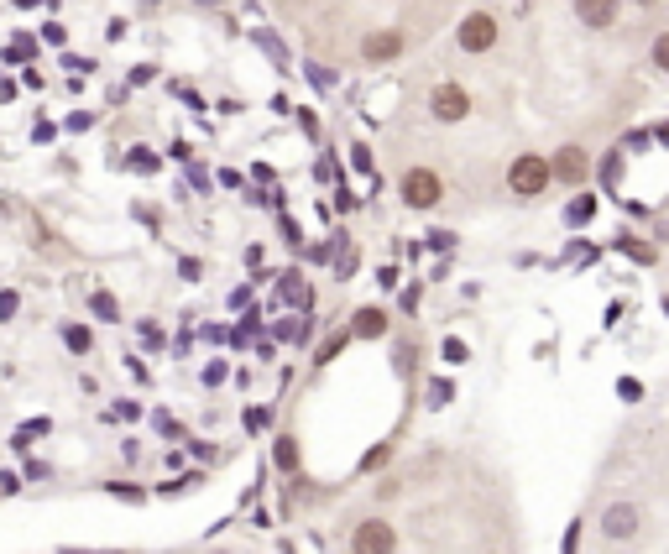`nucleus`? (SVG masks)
I'll list each match as a JSON object with an SVG mask.
<instances>
[{
  "mask_svg": "<svg viewBox=\"0 0 669 554\" xmlns=\"http://www.w3.org/2000/svg\"><path fill=\"white\" fill-rule=\"evenodd\" d=\"M502 183H507V194H513V199L534 204V199H544L549 189H555V163H549L544 152H518L513 163H507Z\"/></svg>",
  "mask_w": 669,
  "mask_h": 554,
  "instance_id": "obj_1",
  "label": "nucleus"
},
{
  "mask_svg": "<svg viewBox=\"0 0 669 554\" xmlns=\"http://www.w3.org/2000/svg\"><path fill=\"white\" fill-rule=\"evenodd\" d=\"M398 199H403V210H413V215L440 210V204H445V178H440V168H429V163L403 168V173H398Z\"/></svg>",
  "mask_w": 669,
  "mask_h": 554,
  "instance_id": "obj_2",
  "label": "nucleus"
},
{
  "mask_svg": "<svg viewBox=\"0 0 669 554\" xmlns=\"http://www.w3.org/2000/svg\"><path fill=\"white\" fill-rule=\"evenodd\" d=\"M502 42V21L497 11H466L455 21V48L466 53V58H481V53H492Z\"/></svg>",
  "mask_w": 669,
  "mask_h": 554,
  "instance_id": "obj_3",
  "label": "nucleus"
},
{
  "mask_svg": "<svg viewBox=\"0 0 669 554\" xmlns=\"http://www.w3.org/2000/svg\"><path fill=\"white\" fill-rule=\"evenodd\" d=\"M403 539H398V528H392L382 513H361L351 523V534H345V549L351 554H392Z\"/></svg>",
  "mask_w": 669,
  "mask_h": 554,
  "instance_id": "obj_4",
  "label": "nucleus"
},
{
  "mask_svg": "<svg viewBox=\"0 0 669 554\" xmlns=\"http://www.w3.org/2000/svg\"><path fill=\"white\" fill-rule=\"evenodd\" d=\"M471 110H476V100H471L466 84L440 79V84L429 89V121L434 126H460V121H471Z\"/></svg>",
  "mask_w": 669,
  "mask_h": 554,
  "instance_id": "obj_5",
  "label": "nucleus"
},
{
  "mask_svg": "<svg viewBox=\"0 0 669 554\" xmlns=\"http://www.w3.org/2000/svg\"><path fill=\"white\" fill-rule=\"evenodd\" d=\"M356 53H361L366 68H387V63H398L408 53V32L403 27H372V32H361Z\"/></svg>",
  "mask_w": 669,
  "mask_h": 554,
  "instance_id": "obj_6",
  "label": "nucleus"
},
{
  "mask_svg": "<svg viewBox=\"0 0 669 554\" xmlns=\"http://www.w3.org/2000/svg\"><path fill=\"white\" fill-rule=\"evenodd\" d=\"M638 528H643V513H638L633 502H607V513H602V539H607V544L638 539Z\"/></svg>",
  "mask_w": 669,
  "mask_h": 554,
  "instance_id": "obj_7",
  "label": "nucleus"
},
{
  "mask_svg": "<svg viewBox=\"0 0 669 554\" xmlns=\"http://www.w3.org/2000/svg\"><path fill=\"white\" fill-rule=\"evenodd\" d=\"M570 11L586 32H612L622 16V0H570Z\"/></svg>",
  "mask_w": 669,
  "mask_h": 554,
  "instance_id": "obj_8",
  "label": "nucleus"
},
{
  "mask_svg": "<svg viewBox=\"0 0 669 554\" xmlns=\"http://www.w3.org/2000/svg\"><path fill=\"white\" fill-rule=\"evenodd\" d=\"M555 183H565V189H575V183H586V173H591V157H586V147H575V142H565V147H555Z\"/></svg>",
  "mask_w": 669,
  "mask_h": 554,
  "instance_id": "obj_9",
  "label": "nucleus"
},
{
  "mask_svg": "<svg viewBox=\"0 0 669 554\" xmlns=\"http://www.w3.org/2000/svg\"><path fill=\"white\" fill-rule=\"evenodd\" d=\"M387 330H392V314H387L382 304H361V309L351 314V335H356L361 345H377V340H387Z\"/></svg>",
  "mask_w": 669,
  "mask_h": 554,
  "instance_id": "obj_10",
  "label": "nucleus"
},
{
  "mask_svg": "<svg viewBox=\"0 0 669 554\" xmlns=\"http://www.w3.org/2000/svg\"><path fill=\"white\" fill-rule=\"evenodd\" d=\"M84 309H89V319H100V325H121V319H126L121 298H115L110 288H95V293L84 298Z\"/></svg>",
  "mask_w": 669,
  "mask_h": 554,
  "instance_id": "obj_11",
  "label": "nucleus"
},
{
  "mask_svg": "<svg viewBox=\"0 0 669 554\" xmlns=\"http://www.w3.org/2000/svg\"><path fill=\"white\" fill-rule=\"evenodd\" d=\"M58 340H63V351H68V356H89V351H95V330L79 325V319H68V325L58 330Z\"/></svg>",
  "mask_w": 669,
  "mask_h": 554,
  "instance_id": "obj_12",
  "label": "nucleus"
},
{
  "mask_svg": "<svg viewBox=\"0 0 669 554\" xmlns=\"http://www.w3.org/2000/svg\"><path fill=\"white\" fill-rule=\"evenodd\" d=\"M272 466L283 476H298V440L293 434H278V445H272Z\"/></svg>",
  "mask_w": 669,
  "mask_h": 554,
  "instance_id": "obj_13",
  "label": "nucleus"
},
{
  "mask_svg": "<svg viewBox=\"0 0 669 554\" xmlns=\"http://www.w3.org/2000/svg\"><path fill=\"white\" fill-rule=\"evenodd\" d=\"M351 340H356V335H351V325H345V330H335V335H330V340L314 351V372H325V366H330V361H335V356H340Z\"/></svg>",
  "mask_w": 669,
  "mask_h": 554,
  "instance_id": "obj_14",
  "label": "nucleus"
},
{
  "mask_svg": "<svg viewBox=\"0 0 669 554\" xmlns=\"http://www.w3.org/2000/svg\"><path fill=\"white\" fill-rule=\"evenodd\" d=\"M37 58V37L32 32H16L11 48H0V63H32Z\"/></svg>",
  "mask_w": 669,
  "mask_h": 554,
  "instance_id": "obj_15",
  "label": "nucleus"
},
{
  "mask_svg": "<svg viewBox=\"0 0 669 554\" xmlns=\"http://www.w3.org/2000/svg\"><path fill=\"white\" fill-rule=\"evenodd\" d=\"M42 434H53V419H48V413H42V419H27V424H21V429L11 434V445H16V450H27V445L42 440Z\"/></svg>",
  "mask_w": 669,
  "mask_h": 554,
  "instance_id": "obj_16",
  "label": "nucleus"
},
{
  "mask_svg": "<svg viewBox=\"0 0 669 554\" xmlns=\"http://www.w3.org/2000/svg\"><path fill=\"white\" fill-rule=\"evenodd\" d=\"M152 429L163 434V440H173V445L183 440V434H189V429H183V419H173L168 408H152Z\"/></svg>",
  "mask_w": 669,
  "mask_h": 554,
  "instance_id": "obj_17",
  "label": "nucleus"
},
{
  "mask_svg": "<svg viewBox=\"0 0 669 554\" xmlns=\"http://www.w3.org/2000/svg\"><path fill=\"white\" fill-rule=\"evenodd\" d=\"M591 215H596V199H591V194H575L570 210H565V225L581 230V225H591Z\"/></svg>",
  "mask_w": 669,
  "mask_h": 554,
  "instance_id": "obj_18",
  "label": "nucleus"
},
{
  "mask_svg": "<svg viewBox=\"0 0 669 554\" xmlns=\"http://www.w3.org/2000/svg\"><path fill=\"white\" fill-rule=\"evenodd\" d=\"M450 398H455V382L450 377H434L429 392H424V408H450Z\"/></svg>",
  "mask_w": 669,
  "mask_h": 554,
  "instance_id": "obj_19",
  "label": "nucleus"
},
{
  "mask_svg": "<svg viewBox=\"0 0 669 554\" xmlns=\"http://www.w3.org/2000/svg\"><path fill=\"white\" fill-rule=\"evenodd\" d=\"M387 460H392V445H372V450H366V455H361V466H356V476H377V471L387 466Z\"/></svg>",
  "mask_w": 669,
  "mask_h": 554,
  "instance_id": "obj_20",
  "label": "nucleus"
},
{
  "mask_svg": "<svg viewBox=\"0 0 669 554\" xmlns=\"http://www.w3.org/2000/svg\"><path fill=\"white\" fill-rule=\"evenodd\" d=\"M251 42H257V48H262L272 63H278V68H288V48H283V42L272 37V32H251Z\"/></svg>",
  "mask_w": 669,
  "mask_h": 554,
  "instance_id": "obj_21",
  "label": "nucleus"
},
{
  "mask_svg": "<svg viewBox=\"0 0 669 554\" xmlns=\"http://www.w3.org/2000/svg\"><path fill=\"white\" fill-rule=\"evenodd\" d=\"M304 74H309V84H314V89H325V95H330V89L340 84V74H335V68H325V63H314V58L304 63Z\"/></svg>",
  "mask_w": 669,
  "mask_h": 554,
  "instance_id": "obj_22",
  "label": "nucleus"
},
{
  "mask_svg": "<svg viewBox=\"0 0 669 554\" xmlns=\"http://www.w3.org/2000/svg\"><path fill=\"white\" fill-rule=\"evenodd\" d=\"M241 424H246V434H267V424H272V408H267V403H251V408L241 413Z\"/></svg>",
  "mask_w": 669,
  "mask_h": 554,
  "instance_id": "obj_23",
  "label": "nucleus"
},
{
  "mask_svg": "<svg viewBox=\"0 0 669 554\" xmlns=\"http://www.w3.org/2000/svg\"><path fill=\"white\" fill-rule=\"evenodd\" d=\"M105 492H110V497H121V502H147V487H136V481H110Z\"/></svg>",
  "mask_w": 669,
  "mask_h": 554,
  "instance_id": "obj_24",
  "label": "nucleus"
},
{
  "mask_svg": "<svg viewBox=\"0 0 669 554\" xmlns=\"http://www.w3.org/2000/svg\"><path fill=\"white\" fill-rule=\"evenodd\" d=\"M16 314H21V293L16 288H0V325H11Z\"/></svg>",
  "mask_w": 669,
  "mask_h": 554,
  "instance_id": "obj_25",
  "label": "nucleus"
},
{
  "mask_svg": "<svg viewBox=\"0 0 669 554\" xmlns=\"http://www.w3.org/2000/svg\"><path fill=\"white\" fill-rule=\"evenodd\" d=\"M413 345H419V340H408V335H403V340H398V351H392V366H398L403 377L413 372Z\"/></svg>",
  "mask_w": 669,
  "mask_h": 554,
  "instance_id": "obj_26",
  "label": "nucleus"
},
{
  "mask_svg": "<svg viewBox=\"0 0 669 554\" xmlns=\"http://www.w3.org/2000/svg\"><path fill=\"white\" fill-rule=\"evenodd\" d=\"M314 178H319V183H340V157L325 152V157H319V168H314Z\"/></svg>",
  "mask_w": 669,
  "mask_h": 554,
  "instance_id": "obj_27",
  "label": "nucleus"
},
{
  "mask_svg": "<svg viewBox=\"0 0 669 554\" xmlns=\"http://www.w3.org/2000/svg\"><path fill=\"white\" fill-rule=\"evenodd\" d=\"M189 455L204 460V466H215V460H220V445H215V440H189Z\"/></svg>",
  "mask_w": 669,
  "mask_h": 554,
  "instance_id": "obj_28",
  "label": "nucleus"
},
{
  "mask_svg": "<svg viewBox=\"0 0 669 554\" xmlns=\"http://www.w3.org/2000/svg\"><path fill=\"white\" fill-rule=\"evenodd\" d=\"M440 351H445V361H455V366H460V361H471V345L460 340V335H450V340L440 345Z\"/></svg>",
  "mask_w": 669,
  "mask_h": 554,
  "instance_id": "obj_29",
  "label": "nucleus"
},
{
  "mask_svg": "<svg viewBox=\"0 0 669 554\" xmlns=\"http://www.w3.org/2000/svg\"><path fill=\"white\" fill-rule=\"evenodd\" d=\"M649 58H654V68H659V74H669V32H659V37H654Z\"/></svg>",
  "mask_w": 669,
  "mask_h": 554,
  "instance_id": "obj_30",
  "label": "nucleus"
},
{
  "mask_svg": "<svg viewBox=\"0 0 669 554\" xmlns=\"http://www.w3.org/2000/svg\"><path fill=\"white\" fill-rule=\"evenodd\" d=\"M32 142H37V147L58 142V126H53V121H42V115H37V121H32Z\"/></svg>",
  "mask_w": 669,
  "mask_h": 554,
  "instance_id": "obj_31",
  "label": "nucleus"
},
{
  "mask_svg": "<svg viewBox=\"0 0 669 554\" xmlns=\"http://www.w3.org/2000/svg\"><path fill=\"white\" fill-rule=\"evenodd\" d=\"M278 236H283L288 246H304V230H298V220H293V215H283V220H278Z\"/></svg>",
  "mask_w": 669,
  "mask_h": 554,
  "instance_id": "obj_32",
  "label": "nucleus"
},
{
  "mask_svg": "<svg viewBox=\"0 0 669 554\" xmlns=\"http://www.w3.org/2000/svg\"><path fill=\"white\" fill-rule=\"evenodd\" d=\"M189 189H194V194H210V189H215L210 168H189Z\"/></svg>",
  "mask_w": 669,
  "mask_h": 554,
  "instance_id": "obj_33",
  "label": "nucleus"
},
{
  "mask_svg": "<svg viewBox=\"0 0 669 554\" xmlns=\"http://www.w3.org/2000/svg\"><path fill=\"white\" fill-rule=\"evenodd\" d=\"M617 398H622V403H638V398H643V382H638V377H622V382H617Z\"/></svg>",
  "mask_w": 669,
  "mask_h": 554,
  "instance_id": "obj_34",
  "label": "nucleus"
},
{
  "mask_svg": "<svg viewBox=\"0 0 669 554\" xmlns=\"http://www.w3.org/2000/svg\"><path fill=\"white\" fill-rule=\"evenodd\" d=\"M351 168H356V173H372V147H366V142L351 147Z\"/></svg>",
  "mask_w": 669,
  "mask_h": 554,
  "instance_id": "obj_35",
  "label": "nucleus"
},
{
  "mask_svg": "<svg viewBox=\"0 0 669 554\" xmlns=\"http://www.w3.org/2000/svg\"><path fill=\"white\" fill-rule=\"evenodd\" d=\"M178 277H183V283H199V277H204V262H199V257H183V262H178Z\"/></svg>",
  "mask_w": 669,
  "mask_h": 554,
  "instance_id": "obj_36",
  "label": "nucleus"
},
{
  "mask_svg": "<svg viewBox=\"0 0 669 554\" xmlns=\"http://www.w3.org/2000/svg\"><path fill=\"white\" fill-rule=\"evenodd\" d=\"M89 126H95V115H89V110H74V115H68V121H63V131H89Z\"/></svg>",
  "mask_w": 669,
  "mask_h": 554,
  "instance_id": "obj_37",
  "label": "nucleus"
},
{
  "mask_svg": "<svg viewBox=\"0 0 669 554\" xmlns=\"http://www.w3.org/2000/svg\"><path fill=\"white\" fill-rule=\"evenodd\" d=\"M230 309H236V314H251V309H257V298H251V288H236V293H230Z\"/></svg>",
  "mask_w": 669,
  "mask_h": 554,
  "instance_id": "obj_38",
  "label": "nucleus"
},
{
  "mask_svg": "<svg viewBox=\"0 0 669 554\" xmlns=\"http://www.w3.org/2000/svg\"><path fill=\"white\" fill-rule=\"evenodd\" d=\"M419 298H424V288H419V283H413V288H403L398 309H403V314H419Z\"/></svg>",
  "mask_w": 669,
  "mask_h": 554,
  "instance_id": "obj_39",
  "label": "nucleus"
},
{
  "mask_svg": "<svg viewBox=\"0 0 669 554\" xmlns=\"http://www.w3.org/2000/svg\"><path fill=\"white\" fill-rule=\"evenodd\" d=\"M21 476H27V481H48L53 466H48V460H27V466H21Z\"/></svg>",
  "mask_w": 669,
  "mask_h": 554,
  "instance_id": "obj_40",
  "label": "nucleus"
},
{
  "mask_svg": "<svg viewBox=\"0 0 669 554\" xmlns=\"http://www.w3.org/2000/svg\"><path fill=\"white\" fill-rule=\"evenodd\" d=\"M63 68H68V74H79V68H84V74H95V58H79V53H63Z\"/></svg>",
  "mask_w": 669,
  "mask_h": 554,
  "instance_id": "obj_41",
  "label": "nucleus"
},
{
  "mask_svg": "<svg viewBox=\"0 0 669 554\" xmlns=\"http://www.w3.org/2000/svg\"><path fill=\"white\" fill-rule=\"evenodd\" d=\"M126 163H131L136 173H152V168H157V157H152V152H142V147H136V152L126 157Z\"/></svg>",
  "mask_w": 669,
  "mask_h": 554,
  "instance_id": "obj_42",
  "label": "nucleus"
},
{
  "mask_svg": "<svg viewBox=\"0 0 669 554\" xmlns=\"http://www.w3.org/2000/svg\"><path fill=\"white\" fill-rule=\"evenodd\" d=\"M21 481H27V476H16V471H0V497H16V492H21Z\"/></svg>",
  "mask_w": 669,
  "mask_h": 554,
  "instance_id": "obj_43",
  "label": "nucleus"
},
{
  "mask_svg": "<svg viewBox=\"0 0 669 554\" xmlns=\"http://www.w3.org/2000/svg\"><path fill=\"white\" fill-rule=\"evenodd\" d=\"M110 413H115V419H126V424H131V419H142V408H136L131 398H121V403H115Z\"/></svg>",
  "mask_w": 669,
  "mask_h": 554,
  "instance_id": "obj_44",
  "label": "nucleus"
},
{
  "mask_svg": "<svg viewBox=\"0 0 669 554\" xmlns=\"http://www.w3.org/2000/svg\"><path fill=\"white\" fill-rule=\"evenodd\" d=\"M617 173H622V152L602 157V178H607V183H617Z\"/></svg>",
  "mask_w": 669,
  "mask_h": 554,
  "instance_id": "obj_45",
  "label": "nucleus"
},
{
  "mask_svg": "<svg viewBox=\"0 0 669 554\" xmlns=\"http://www.w3.org/2000/svg\"><path fill=\"white\" fill-rule=\"evenodd\" d=\"M225 382V361H210L204 366V387H220Z\"/></svg>",
  "mask_w": 669,
  "mask_h": 554,
  "instance_id": "obj_46",
  "label": "nucleus"
},
{
  "mask_svg": "<svg viewBox=\"0 0 669 554\" xmlns=\"http://www.w3.org/2000/svg\"><path fill=\"white\" fill-rule=\"evenodd\" d=\"M215 178H220V189H241V183H246V178H241V173H236V168H220V173H215Z\"/></svg>",
  "mask_w": 669,
  "mask_h": 554,
  "instance_id": "obj_47",
  "label": "nucleus"
},
{
  "mask_svg": "<svg viewBox=\"0 0 669 554\" xmlns=\"http://www.w3.org/2000/svg\"><path fill=\"white\" fill-rule=\"evenodd\" d=\"M293 121H298V126H304L309 136H319V121H314V110H293Z\"/></svg>",
  "mask_w": 669,
  "mask_h": 554,
  "instance_id": "obj_48",
  "label": "nucleus"
},
{
  "mask_svg": "<svg viewBox=\"0 0 669 554\" xmlns=\"http://www.w3.org/2000/svg\"><path fill=\"white\" fill-rule=\"evenodd\" d=\"M251 178H257V183H262V189H272V183H278V173H272L267 163H257V168H251Z\"/></svg>",
  "mask_w": 669,
  "mask_h": 554,
  "instance_id": "obj_49",
  "label": "nucleus"
},
{
  "mask_svg": "<svg viewBox=\"0 0 669 554\" xmlns=\"http://www.w3.org/2000/svg\"><path fill=\"white\" fill-rule=\"evenodd\" d=\"M42 42H53V48H58V42H63V21H48V27H42Z\"/></svg>",
  "mask_w": 669,
  "mask_h": 554,
  "instance_id": "obj_50",
  "label": "nucleus"
},
{
  "mask_svg": "<svg viewBox=\"0 0 669 554\" xmlns=\"http://www.w3.org/2000/svg\"><path fill=\"white\" fill-rule=\"evenodd\" d=\"M21 95V89H16V79H0V105H11Z\"/></svg>",
  "mask_w": 669,
  "mask_h": 554,
  "instance_id": "obj_51",
  "label": "nucleus"
},
{
  "mask_svg": "<svg viewBox=\"0 0 669 554\" xmlns=\"http://www.w3.org/2000/svg\"><path fill=\"white\" fill-rule=\"evenodd\" d=\"M633 6H638V11H649V6H659V0H633Z\"/></svg>",
  "mask_w": 669,
  "mask_h": 554,
  "instance_id": "obj_52",
  "label": "nucleus"
},
{
  "mask_svg": "<svg viewBox=\"0 0 669 554\" xmlns=\"http://www.w3.org/2000/svg\"><path fill=\"white\" fill-rule=\"evenodd\" d=\"M194 6H220V0H194Z\"/></svg>",
  "mask_w": 669,
  "mask_h": 554,
  "instance_id": "obj_53",
  "label": "nucleus"
}]
</instances>
